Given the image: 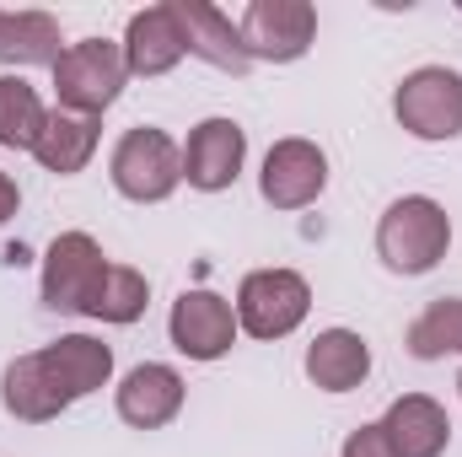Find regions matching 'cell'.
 Instances as JSON below:
<instances>
[{
	"mask_svg": "<svg viewBox=\"0 0 462 457\" xmlns=\"http://www.w3.org/2000/svg\"><path fill=\"white\" fill-rule=\"evenodd\" d=\"M452 253V216L441 200L430 194H403L382 210L376 221V258L403 275V280H420L430 275L441 258Z\"/></svg>",
	"mask_w": 462,
	"mask_h": 457,
	"instance_id": "obj_1",
	"label": "cell"
},
{
	"mask_svg": "<svg viewBox=\"0 0 462 457\" xmlns=\"http://www.w3.org/2000/svg\"><path fill=\"white\" fill-rule=\"evenodd\" d=\"M108 183L129 205H167L183 189V145L156 124L124 129L108 151Z\"/></svg>",
	"mask_w": 462,
	"mask_h": 457,
	"instance_id": "obj_2",
	"label": "cell"
},
{
	"mask_svg": "<svg viewBox=\"0 0 462 457\" xmlns=\"http://www.w3.org/2000/svg\"><path fill=\"white\" fill-rule=\"evenodd\" d=\"M231 307H236V329L247 340L274 344V340H291L312 318V285H307L301 269H285V264L247 269L236 296H231Z\"/></svg>",
	"mask_w": 462,
	"mask_h": 457,
	"instance_id": "obj_3",
	"label": "cell"
},
{
	"mask_svg": "<svg viewBox=\"0 0 462 457\" xmlns=\"http://www.w3.org/2000/svg\"><path fill=\"white\" fill-rule=\"evenodd\" d=\"M124 81H129V65H124V49L114 38L65 43V54L54 60V98L65 114L103 118L124 98Z\"/></svg>",
	"mask_w": 462,
	"mask_h": 457,
	"instance_id": "obj_4",
	"label": "cell"
},
{
	"mask_svg": "<svg viewBox=\"0 0 462 457\" xmlns=\"http://www.w3.org/2000/svg\"><path fill=\"white\" fill-rule=\"evenodd\" d=\"M108 253L92 231H60L49 247H43V275H38V302L49 312H76L87 318L103 275H108Z\"/></svg>",
	"mask_w": 462,
	"mask_h": 457,
	"instance_id": "obj_5",
	"label": "cell"
},
{
	"mask_svg": "<svg viewBox=\"0 0 462 457\" xmlns=\"http://www.w3.org/2000/svg\"><path fill=\"white\" fill-rule=\"evenodd\" d=\"M393 118L403 124V135L441 145L462 135V70L452 65H420L398 81L393 92Z\"/></svg>",
	"mask_w": 462,
	"mask_h": 457,
	"instance_id": "obj_6",
	"label": "cell"
},
{
	"mask_svg": "<svg viewBox=\"0 0 462 457\" xmlns=\"http://www.w3.org/2000/svg\"><path fill=\"white\" fill-rule=\"evenodd\" d=\"M236 27H242V49L253 65H296L318 43V5L312 0H253Z\"/></svg>",
	"mask_w": 462,
	"mask_h": 457,
	"instance_id": "obj_7",
	"label": "cell"
},
{
	"mask_svg": "<svg viewBox=\"0 0 462 457\" xmlns=\"http://www.w3.org/2000/svg\"><path fill=\"white\" fill-rule=\"evenodd\" d=\"M328 189V151L307 135H285L263 151V167H258V194L269 210H307L318 205Z\"/></svg>",
	"mask_w": 462,
	"mask_h": 457,
	"instance_id": "obj_8",
	"label": "cell"
},
{
	"mask_svg": "<svg viewBox=\"0 0 462 457\" xmlns=\"http://www.w3.org/2000/svg\"><path fill=\"white\" fill-rule=\"evenodd\" d=\"M236 334H242V329H236L231 296L205 291V285L183 291V296L172 302V312H167V340H172V350H178L183 360H199V366L226 360Z\"/></svg>",
	"mask_w": 462,
	"mask_h": 457,
	"instance_id": "obj_9",
	"label": "cell"
},
{
	"mask_svg": "<svg viewBox=\"0 0 462 457\" xmlns=\"http://www.w3.org/2000/svg\"><path fill=\"white\" fill-rule=\"evenodd\" d=\"M247 167V129L226 114L199 118L183 140V183L194 194H226Z\"/></svg>",
	"mask_w": 462,
	"mask_h": 457,
	"instance_id": "obj_10",
	"label": "cell"
},
{
	"mask_svg": "<svg viewBox=\"0 0 462 457\" xmlns=\"http://www.w3.org/2000/svg\"><path fill=\"white\" fill-rule=\"evenodd\" d=\"M183 404H189V382H183V371L167 366V360H140V366H129L114 387V409L129 431H167V425L183 415Z\"/></svg>",
	"mask_w": 462,
	"mask_h": 457,
	"instance_id": "obj_11",
	"label": "cell"
},
{
	"mask_svg": "<svg viewBox=\"0 0 462 457\" xmlns=\"http://www.w3.org/2000/svg\"><path fill=\"white\" fill-rule=\"evenodd\" d=\"M167 5H172L183 49L194 60H205L210 70H226V76H247L253 70V60L242 49V27L231 22L226 11H216L210 0H167Z\"/></svg>",
	"mask_w": 462,
	"mask_h": 457,
	"instance_id": "obj_12",
	"label": "cell"
},
{
	"mask_svg": "<svg viewBox=\"0 0 462 457\" xmlns=\"http://www.w3.org/2000/svg\"><path fill=\"white\" fill-rule=\"evenodd\" d=\"M118 49H124L129 76H140V81L172 76V70L189 60L183 33H178V16H172V5H167V0H162V5H145V11H134V16H129V27H124V38H118Z\"/></svg>",
	"mask_w": 462,
	"mask_h": 457,
	"instance_id": "obj_13",
	"label": "cell"
},
{
	"mask_svg": "<svg viewBox=\"0 0 462 457\" xmlns=\"http://www.w3.org/2000/svg\"><path fill=\"white\" fill-rule=\"evenodd\" d=\"M0 404H5V415L22 420V425H49V420H60L76 398L60 387V377L49 371L43 350H32V355H16V360L0 371Z\"/></svg>",
	"mask_w": 462,
	"mask_h": 457,
	"instance_id": "obj_14",
	"label": "cell"
},
{
	"mask_svg": "<svg viewBox=\"0 0 462 457\" xmlns=\"http://www.w3.org/2000/svg\"><path fill=\"white\" fill-rule=\"evenodd\" d=\"M393 442L398 457H441L452 447V415L430 398V393H403L387 404V415L376 420Z\"/></svg>",
	"mask_w": 462,
	"mask_h": 457,
	"instance_id": "obj_15",
	"label": "cell"
},
{
	"mask_svg": "<svg viewBox=\"0 0 462 457\" xmlns=\"http://www.w3.org/2000/svg\"><path fill=\"white\" fill-rule=\"evenodd\" d=\"M301 371L323 393H355L371 377V344L355 329H318L307 355H301Z\"/></svg>",
	"mask_w": 462,
	"mask_h": 457,
	"instance_id": "obj_16",
	"label": "cell"
},
{
	"mask_svg": "<svg viewBox=\"0 0 462 457\" xmlns=\"http://www.w3.org/2000/svg\"><path fill=\"white\" fill-rule=\"evenodd\" d=\"M103 145V118H87V114H65V108H49V124L32 145V162L54 178H76L92 167Z\"/></svg>",
	"mask_w": 462,
	"mask_h": 457,
	"instance_id": "obj_17",
	"label": "cell"
},
{
	"mask_svg": "<svg viewBox=\"0 0 462 457\" xmlns=\"http://www.w3.org/2000/svg\"><path fill=\"white\" fill-rule=\"evenodd\" d=\"M43 360L76 404L114 382V344L92 340V334H60L54 344H43Z\"/></svg>",
	"mask_w": 462,
	"mask_h": 457,
	"instance_id": "obj_18",
	"label": "cell"
},
{
	"mask_svg": "<svg viewBox=\"0 0 462 457\" xmlns=\"http://www.w3.org/2000/svg\"><path fill=\"white\" fill-rule=\"evenodd\" d=\"M65 54V38H60V16L49 11H0V65L11 70H32V65H49Z\"/></svg>",
	"mask_w": 462,
	"mask_h": 457,
	"instance_id": "obj_19",
	"label": "cell"
},
{
	"mask_svg": "<svg viewBox=\"0 0 462 457\" xmlns=\"http://www.w3.org/2000/svg\"><path fill=\"white\" fill-rule=\"evenodd\" d=\"M43 124H49V108H43L38 87H32L27 76L5 70V76H0V145H5V151H27V156H32V145H38Z\"/></svg>",
	"mask_w": 462,
	"mask_h": 457,
	"instance_id": "obj_20",
	"label": "cell"
},
{
	"mask_svg": "<svg viewBox=\"0 0 462 457\" xmlns=\"http://www.w3.org/2000/svg\"><path fill=\"white\" fill-rule=\"evenodd\" d=\"M145 307H151V280L140 269H129V264H108V275H103L87 318L92 323H108V329H129V323L145 318Z\"/></svg>",
	"mask_w": 462,
	"mask_h": 457,
	"instance_id": "obj_21",
	"label": "cell"
},
{
	"mask_svg": "<svg viewBox=\"0 0 462 457\" xmlns=\"http://www.w3.org/2000/svg\"><path fill=\"white\" fill-rule=\"evenodd\" d=\"M403 350L414 360H452L462 355V296H436L403 334Z\"/></svg>",
	"mask_w": 462,
	"mask_h": 457,
	"instance_id": "obj_22",
	"label": "cell"
},
{
	"mask_svg": "<svg viewBox=\"0 0 462 457\" xmlns=\"http://www.w3.org/2000/svg\"><path fill=\"white\" fill-rule=\"evenodd\" d=\"M339 457H398L393 452V442H387V431L371 420V425H355L345 436V447H339Z\"/></svg>",
	"mask_w": 462,
	"mask_h": 457,
	"instance_id": "obj_23",
	"label": "cell"
},
{
	"mask_svg": "<svg viewBox=\"0 0 462 457\" xmlns=\"http://www.w3.org/2000/svg\"><path fill=\"white\" fill-rule=\"evenodd\" d=\"M16 210H22V189H16V178H11V173H0V227H5Z\"/></svg>",
	"mask_w": 462,
	"mask_h": 457,
	"instance_id": "obj_24",
	"label": "cell"
},
{
	"mask_svg": "<svg viewBox=\"0 0 462 457\" xmlns=\"http://www.w3.org/2000/svg\"><path fill=\"white\" fill-rule=\"evenodd\" d=\"M457 393H462V371H457Z\"/></svg>",
	"mask_w": 462,
	"mask_h": 457,
	"instance_id": "obj_25",
	"label": "cell"
}]
</instances>
